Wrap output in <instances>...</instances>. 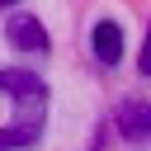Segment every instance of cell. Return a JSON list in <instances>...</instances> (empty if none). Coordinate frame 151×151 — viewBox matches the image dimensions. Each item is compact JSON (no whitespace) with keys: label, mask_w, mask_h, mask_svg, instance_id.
Wrapping results in <instances>:
<instances>
[{"label":"cell","mask_w":151,"mask_h":151,"mask_svg":"<svg viewBox=\"0 0 151 151\" xmlns=\"http://www.w3.org/2000/svg\"><path fill=\"white\" fill-rule=\"evenodd\" d=\"M118 132L123 137H151V104L146 99H127V104H118Z\"/></svg>","instance_id":"obj_4"},{"label":"cell","mask_w":151,"mask_h":151,"mask_svg":"<svg viewBox=\"0 0 151 151\" xmlns=\"http://www.w3.org/2000/svg\"><path fill=\"white\" fill-rule=\"evenodd\" d=\"M38 137H42V127L9 123V127H0V151H28V146H38Z\"/></svg>","instance_id":"obj_5"},{"label":"cell","mask_w":151,"mask_h":151,"mask_svg":"<svg viewBox=\"0 0 151 151\" xmlns=\"http://www.w3.org/2000/svg\"><path fill=\"white\" fill-rule=\"evenodd\" d=\"M137 66H142V76H151V28H146V42H142V57H137Z\"/></svg>","instance_id":"obj_6"},{"label":"cell","mask_w":151,"mask_h":151,"mask_svg":"<svg viewBox=\"0 0 151 151\" xmlns=\"http://www.w3.org/2000/svg\"><path fill=\"white\" fill-rule=\"evenodd\" d=\"M5 38L19 47V52H47V28L33 19V14H9V24H5Z\"/></svg>","instance_id":"obj_2"},{"label":"cell","mask_w":151,"mask_h":151,"mask_svg":"<svg viewBox=\"0 0 151 151\" xmlns=\"http://www.w3.org/2000/svg\"><path fill=\"white\" fill-rule=\"evenodd\" d=\"M5 5H14V0H0V9H5Z\"/></svg>","instance_id":"obj_7"},{"label":"cell","mask_w":151,"mask_h":151,"mask_svg":"<svg viewBox=\"0 0 151 151\" xmlns=\"http://www.w3.org/2000/svg\"><path fill=\"white\" fill-rule=\"evenodd\" d=\"M0 94L14 99V109H19L14 123H28V127L47 123V80L42 76H33V71H0Z\"/></svg>","instance_id":"obj_1"},{"label":"cell","mask_w":151,"mask_h":151,"mask_svg":"<svg viewBox=\"0 0 151 151\" xmlns=\"http://www.w3.org/2000/svg\"><path fill=\"white\" fill-rule=\"evenodd\" d=\"M90 47H94V57H99L104 66H118V61H123V28H118L113 19H99L94 33H90Z\"/></svg>","instance_id":"obj_3"}]
</instances>
